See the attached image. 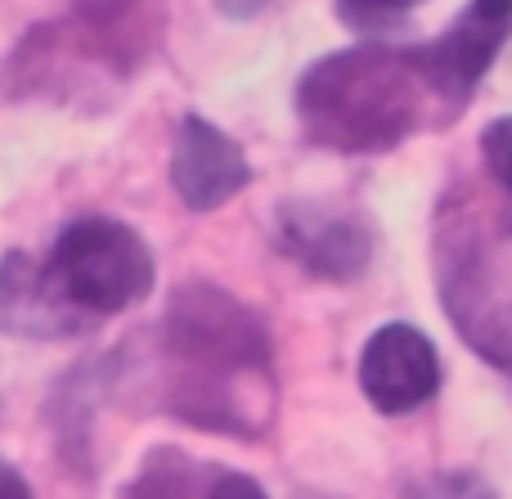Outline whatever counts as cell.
<instances>
[{
	"label": "cell",
	"instance_id": "13",
	"mask_svg": "<svg viewBox=\"0 0 512 499\" xmlns=\"http://www.w3.org/2000/svg\"><path fill=\"white\" fill-rule=\"evenodd\" d=\"M126 5H131V0H77V9L86 18H95V23H104V18H117Z\"/></svg>",
	"mask_w": 512,
	"mask_h": 499
},
{
	"label": "cell",
	"instance_id": "8",
	"mask_svg": "<svg viewBox=\"0 0 512 499\" xmlns=\"http://www.w3.org/2000/svg\"><path fill=\"white\" fill-rule=\"evenodd\" d=\"M279 239L292 257L306 270L324 279H355L369 266V230L360 221H346V216L319 212V207H283L279 216Z\"/></svg>",
	"mask_w": 512,
	"mask_h": 499
},
{
	"label": "cell",
	"instance_id": "14",
	"mask_svg": "<svg viewBox=\"0 0 512 499\" xmlns=\"http://www.w3.org/2000/svg\"><path fill=\"white\" fill-rule=\"evenodd\" d=\"M0 499H32L27 482L18 477V468H9V464H0Z\"/></svg>",
	"mask_w": 512,
	"mask_h": 499
},
{
	"label": "cell",
	"instance_id": "15",
	"mask_svg": "<svg viewBox=\"0 0 512 499\" xmlns=\"http://www.w3.org/2000/svg\"><path fill=\"white\" fill-rule=\"evenodd\" d=\"M265 5H270V0H216V9H221L225 18H252V14H261Z\"/></svg>",
	"mask_w": 512,
	"mask_h": 499
},
{
	"label": "cell",
	"instance_id": "10",
	"mask_svg": "<svg viewBox=\"0 0 512 499\" xmlns=\"http://www.w3.org/2000/svg\"><path fill=\"white\" fill-rule=\"evenodd\" d=\"M481 153H486L490 176L512 194V117H499V122L486 126V135H481Z\"/></svg>",
	"mask_w": 512,
	"mask_h": 499
},
{
	"label": "cell",
	"instance_id": "11",
	"mask_svg": "<svg viewBox=\"0 0 512 499\" xmlns=\"http://www.w3.org/2000/svg\"><path fill=\"white\" fill-rule=\"evenodd\" d=\"M414 499H495V491L477 473H441L418 486Z\"/></svg>",
	"mask_w": 512,
	"mask_h": 499
},
{
	"label": "cell",
	"instance_id": "1",
	"mask_svg": "<svg viewBox=\"0 0 512 499\" xmlns=\"http://www.w3.org/2000/svg\"><path fill=\"white\" fill-rule=\"evenodd\" d=\"M423 81L396 50L324 54L297 86L301 126L315 144L342 153H378L400 144L423 113Z\"/></svg>",
	"mask_w": 512,
	"mask_h": 499
},
{
	"label": "cell",
	"instance_id": "6",
	"mask_svg": "<svg viewBox=\"0 0 512 499\" xmlns=\"http://www.w3.org/2000/svg\"><path fill=\"white\" fill-rule=\"evenodd\" d=\"M252 180V167L243 149L225 131H216L207 117L189 113L176 131V153H171V185L194 212L230 203Z\"/></svg>",
	"mask_w": 512,
	"mask_h": 499
},
{
	"label": "cell",
	"instance_id": "9",
	"mask_svg": "<svg viewBox=\"0 0 512 499\" xmlns=\"http://www.w3.org/2000/svg\"><path fill=\"white\" fill-rule=\"evenodd\" d=\"M418 0H337V14L346 18L351 27H391L414 9Z\"/></svg>",
	"mask_w": 512,
	"mask_h": 499
},
{
	"label": "cell",
	"instance_id": "3",
	"mask_svg": "<svg viewBox=\"0 0 512 499\" xmlns=\"http://www.w3.org/2000/svg\"><path fill=\"white\" fill-rule=\"evenodd\" d=\"M167 342L180 360L207 369H265L270 338L243 302L212 284H185L171 297Z\"/></svg>",
	"mask_w": 512,
	"mask_h": 499
},
{
	"label": "cell",
	"instance_id": "7",
	"mask_svg": "<svg viewBox=\"0 0 512 499\" xmlns=\"http://www.w3.org/2000/svg\"><path fill=\"white\" fill-rule=\"evenodd\" d=\"M90 324L68 297L54 288L50 270L23 252L0 261V333L14 338H68Z\"/></svg>",
	"mask_w": 512,
	"mask_h": 499
},
{
	"label": "cell",
	"instance_id": "2",
	"mask_svg": "<svg viewBox=\"0 0 512 499\" xmlns=\"http://www.w3.org/2000/svg\"><path fill=\"white\" fill-rule=\"evenodd\" d=\"M54 288L77 306L81 315H117L153 293V252L131 225L86 216L59 234L50 261Z\"/></svg>",
	"mask_w": 512,
	"mask_h": 499
},
{
	"label": "cell",
	"instance_id": "12",
	"mask_svg": "<svg viewBox=\"0 0 512 499\" xmlns=\"http://www.w3.org/2000/svg\"><path fill=\"white\" fill-rule=\"evenodd\" d=\"M207 499H265V491L243 473H221L212 482V491H207Z\"/></svg>",
	"mask_w": 512,
	"mask_h": 499
},
{
	"label": "cell",
	"instance_id": "5",
	"mask_svg": "<svg viewBox=\"0 0 512 499\" xmlns=\"http://www.w3.org/2000/svg\"><path fill=\"white\" fill-rule=\"evenodd\" d=\"M360 387L382 414H409L441 392V356L414 324H382L360 356Z\"/></svg>",
	"mask_w": 512,
	"mask_h": 499
},
{
	"label": "cell",
	"instance_id": "4",
	"mask_svg": "<svg viewBox=\"0 0 512 499\" xmlns=\"http://www.w3.org/2000/svg\"><path fill=\"white\" fill-rule=\"evenodd\" d=\"M508 36H512V0H468V9L459 14V23L450 32L418 45V50H405V59L432 95L463 104L472 95V86L490 72V63L504 50Z\"/></svg>",
	"mask_w": 512,
	"mask_h": 499
}]
</instances>
